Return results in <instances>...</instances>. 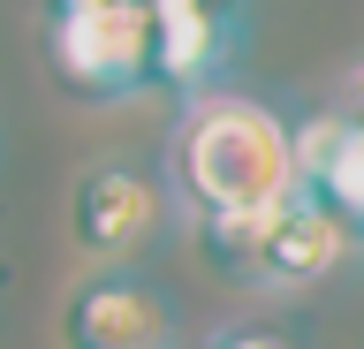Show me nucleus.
<instances>
[{"mask_svg": "<svg viewBox=\"0 0 364 349\" xmlns=\"http://www.w3.org/2000/svg\"><path fill=\"white\" fill-rule=\"evenodd\" d=\"M167 183L198 220H258L289 205L296 190V129L273 114L266 99L243 92H205L182 107Z\"/></svg>", "mask_w": 364, "mask_h": 349, "instance_id": "f257e3e1", "label": "nucleus"}, {"mask_svg": "<svg viewBox=\"0 0 364 349\" xmlns=\"http://www.w3.org/2000/svg\"><path fill=\"white\" fill-rule=\"evenodd\" d=\"M198 243L213 258V274L243 281V289H311L357 251V235L341 228L334 213L296 190L289 205L258 213V220H198Z\"/></svg>", "mask_w": 364, "mask_h": 349, "instance_id": "f03ea898", "label": "nucleus"}, {"mask_svg": "<svg viewBox=\"0 0 364 349\" xmlns=\"http://www.w3.org/2000/svg\"><path fill=\"white\" fill-rule=\"evenodd\" d=\"M46 61L76 99H136L152 61V0H61L46 16Z\"/></svg>", "mask_w": 364, "mask_h": 349, "instance_id": "7ed1b4c3", "label": "nucleus"}, {"mask_svg": "<svg viewBox=\"0 0 364 349\" xmlns=\"http://www.w3.org/2000/svg\"><path fill=\"white\" fill-rule=\"evenodd\" d=\"M167 334H175V296L136 266H91L61 304L68 349H167Z\"/></svg>", "mask_w": 364, "mask_h": 349, "instance_id": "20e7f679", "label": "nucleus"}, {"mask_svg": "<svg viewBox=\"0 0 364 349\" xmlns=\"http://www.w3.org/2000/svg\"><path fill=\"white\" fill-rule=\"evenodd\" d=\"M68 235H76V251L99 258V266H129L159 235V175H144V167H129V160L84 167L76 190H68Z\"/></svg>", "mask_w": 364, "mask_h": 349, "instance_id": "39448f33", "label": "nucleus"}, {"mask_svg": "<svg viewBox=\"0 0 364 349\" xmlns=\"http://www.w3.org/2000/svg\"><path fill=\"white\" fill-rule=\"evenodd\" d=\"M243 46V16L235 8H205V0H152V61H144V92L205 99L213 76Z\"/></svg>", "mask_w": 364, "mask_h": 349, "instance_id": "423d86ee", "label": "nucleus"}, {"mask_svg": "<svg viewBox=\"0 0 364 349\" xmlns=\"http://www.w3.org/2000/svg\"><path fill=\"white\" fill-rule=\"evenodd\" d=\"M296 183L364 243V129L341 114L296 122Z\"/></svg>", "mask_w": 364, "mask_h": 349, "instance_id": "0eeeda50", "label": "nucleus"}, {"mask_svg": "<svg viewBox=\"0 0 364 349\" xmlns=\"http://www.w3.org/2000/svg\"><path fill=\"white\" fill-rule=\"evenodd\" d=\"M213 349H289L281 334H266V326H243V334H220Z\"/></svg>", "mask_w": 364, "mask_h": 349, "instance_id": "6e6552de", "label": "nucleus"}, {"mask_svg": "<svg viewBox=\"0 0 364 349\" xmlns=\"http://www.w3.org/2000/svg\"><path fill=\"white\" fill-rule=\"evenodd\" d=\"M341 122H357V129H364V69L349 76V99H341Z\"/></svg>", "mask_w": 364, "mask_h": 349, "instance_id": "1a4fd4ad", "label": "nucleus"}]
</instances>
